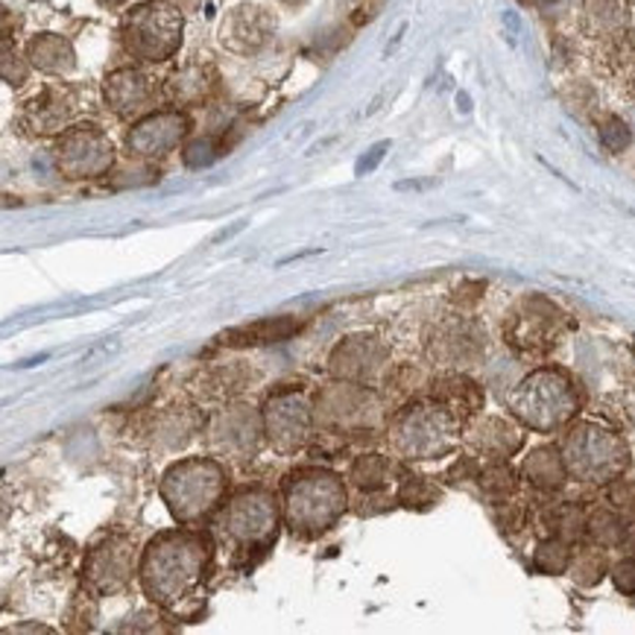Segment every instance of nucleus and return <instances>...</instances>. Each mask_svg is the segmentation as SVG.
<instances>
[{
    "label": "nucleus",
    "mask_w": 635,
    "mask_h": 635,
    "mask_svg": "<svg viewBox=\"0 0 635 635\" xmlns=\"http://www.w3.org/2000/svg\"><path fill=\"white\" fill-rule=\"evenodd\" d=\"M509 404L516 410V416L536 431H554L577 413L580 401L563 373L542 369L518 384Z\"/></svg>",
    "instance_id": "nucleus-1"
},
{
    "label": "nucleus",
    "mask_w": 635,
    "mask_h": 635,
    "mask_svg": "<svg viewBox=\"0 0 635 635\" xmlns=\"http://www.w3.org/2000/svg\"><path fill=\"white\" fill-rule=\"evenodd\" d=\"M626 460H630L626 445L612 431L598 425L574 427L565 439V463L586 481H609L624 469Z\"/></svg>",
    "instance_id": "nucleus-2"
},
{
    "label": "nucleus",
    "mask_w": 635,
    "mask_h": 635,
    "mask_svg": "<svg viewBox=\"0 0 635 635\" xmlns=\"http://www.w3.org/2000/svg\"><path fill=\"white\" fill-rule=\"evenodd\" d=\"M200 563H205V544L185 539L181 560L176 565V544H153V554L146 556V586L150 591L164 595L162 600H179L197 583Z\"/></svg>",
    "instance_id": "nucleus-3"
},
{
    "label": "nucleus",
    "mask_w": 635,
    "mask_h": 635,
    "mask_svg": "<svg viewBox=\"0 0 635 635\" xmlns=\"http://www.w3.org/2000/svg\"><path fill=\"white\" fill-rule=\"evenodd\" d=\"M408 434V454H416V460H434L436 454L451 451L454 443H457V416L451 410L445 408H419V413L404 419V427Z\"/></svg>",
    "instance_id": "nucleus-4"
},
{
    "label": "nucleus",
    "mask_w": 635,
    "mask_h": 635,
    "mask_svg": "<svg viewBox=\"0 0 635 635\" xmlns=\"http://www.w3.org/2000/svg\"><path fill=\"white\" fill-rule=\"evenodd\" d=\"M181 38V19L162 7H144L129 19V47L146 59H164Z\"/></svg>",
    "instance_id": "nucleus-5"
},
{
    "label": "nucleus",
    "mask_w": 635,
    "mask_h": 635,
    "mask_svg": "<svg viewBox=\"0 0 635 635\" xmlns=\"http://www.w3.org/2000/svg\"><path fill=\"white\" fill-rule=\"evenodd\" d=\"M272 525V513L267 507V501L258 495H246V498L235 501V507L228 509V533L240 539V542H255L267 533V527Z\"/></svg>",
    "instance_id": "nucleus-6"
},
{
    "label": "nucleus",
    "mask_w": 635,
    "mask_h": 635,
    "mask_svg": "<svg viewBox=\"0 0 635 635\" xmlns=\"http://www.w3.org/2000/svg\"><path fill=\"white\" fill-rule=\"evenodd\" d=\"M185 127H188L185 118H173V115L150 118L129 136V146L136 144L138 153H164L176 144V138H181Z\"/></svg>",
    "instance_id": "nucleus-7"
},
{
    "label": "nucleus",
    "mask_w": 635,
    "mask_h": 635,
    "mask_svg": "<svg viewBox=\"0 0 635 635\" xmlns=\"http://www.w3.org/2000/svg\"><path fill=\"white\" fill-rule=\"evenodd\" d=\"M111 158V146L97 132H77L68 138L64 146V162L73 167V173H97Z\"/></svg>",
    "instance_id": "nucleus-8"
},
{
    "label": "nucleus",
    "mask_w": 635,
    "mask_h": 635,
    "mask_svg": "<svg viewBox=\"0 0 635 635\" xmlns=\"http://www.w3.org/2000/svg\"><path fill=\"white\" fill-rule=\"evenodd\" d=\"M539 302H530L527 305L525 314H518L513 328H509V343L525 345V349H544V345L551 343L548 340V331H551V317H556L554 310H548V314H539Z\"/></svg>",
    "instance_id": "nucleus-9"
},
{
    "label": "nucleus",
    "mask_w": 635,
    "mask_h": 635,
    "mask_svg": "<svg viewBox=\"0 0 635 635\" xmlns=\"http://www.w3.org/2000/svg\"><path fill=\"white\" fill-rule=\"evenodd\" d=\"M109 97L115 111H120V115L138 111L146 103V80L136 71L118 73V77H111V82H106V101Z\"/></svg>",
    "instance_id": "nucleus-10"
},
{
    "label": "nucleus",
    "mask_w": 635,
    "mask_h": 635,
    "mask_svg": "<svg viewBox=\"0 0 635 635\" xmlns=\"http://www.w3.org/2000/svg\"><path fill=\"white\" fill-rule=\"evenodd\" d=\"M439 401L451 410L454 416H472L481 410L483 396L478 390V384H472L469 378L448 375L445 381H439Z\"/></svg>",
    "instance_id": "nucleus-11"
},
{
    "label": "nucleus",
    "mask_w": 635,
    "mask_h": 635,
    "mask_svg": "<svg viewBox=\"0 0 635 635\" xmlns=\"http://www.w3.org/2000/svg\"><path fill=\"white\" fill-rule=\"evenodd\" d=\"M299 328V322L293 319H267V322H255L249 328H237L228 337H223V343L228 345H258V343H275V340H284L287 334H293Z\"/></svg>",
    "instance_id": "nucleus-12"
},
{
    "label": "nucleus",
    "mask_w": 635,
    "mask_h": 635,
    "mask_svg": "<svg viewBox=\"0 0 635 635\" xmlns=\"http://www.w3.org/2000/svg\"><path fill=\"white\" fill-rule=\"evenodd\" d=\"M525 474L530 478V483H536L539 490H554L560 486L565 478V466L560 460V454L551 451V448H539V451L530 454V460L525 466Z\"/></svg>",
    "instance_id": "nucleus-13"
},
{
    "label": "nucleus",
    "mask_w": 635,
    "mask_h": 635,
    "mask_svg": "<svg viewBox=\"0 0 635 635\" xmlns=\"http://www.w3.org/2000/svg\"><path fill=\"white\" fill-rule=\"evenodd\" d=\"M568 563H572V554H568V548H565L560 539H548V542L539 544V551H536V568L544 574L565 572Z\"/></svg>",
    "instance_id": "nucleus-14"
},
{
    "label": "nucleus",
    "mask_w": 635,
    "mask_h": 635,
    "mask_svg": "<svg viewBox=\"0 0 635 635\" xmlns=\"http://www.w3.org/2000/svg\"><path fill=\"white\" fill-rule=\"evenodd\" d=\"M586 19H589L591 27L612 30L624 21V15H621L618 0H586Z\"/></svg>",
    "instance_id": "nucleus-15"
},
{
    "label": "nucleus",
    "mask_w": 635,
    "mask_h": 635,
    "mask_svg": "<svg viewBox=\"0 0 635 635\" xmlns=\"http://www.w3.org/2000/svg\"><path fill=\"white\" fill-rule=\"evenodd\" d=\"M481 483L486 495H492V498H507L509 492L516 490V474L509 472L507 466H490L481 474Z\"/></svg>",
    "instance_id": "nucleus-16"
},
{
    "label": "nucleus",
    "mask_w": 635,
    "mask_h": 635,
    "mask_svg": "<svg viewBox=\"0 0 635 635\" xmlns=\"http://www.w3.org/2000/svg\"><path fill=\"white\" fill-rule=\"evenodd\" d=\"M589 530L598 544H615L624 539V527H621V521L612 513H598V516L591 518Z\"/></svg>",
    "instance_id": "nucleus-17"
},
{
    "label": "nucleus",
    "mask_w": 635,
    "mask_h": 635,
    "mask_svg": "<svg viewBox=\"0 0 635 635\" xmlns=\"http://www.w3.org/2000/svg\"><path fill=\"white\" fill-rule=\"evenodd\" d=\"M600 138H603V144L612 153H621L630 144V129H626V124L621 118H607L603 120V129H600Z\"/></svg>",
    "instance_id": "nucleus-18"
},
{
    "label": "nucleus",
    "mask_w": 635,
    "mask_h": 635,
    "mask_svg": "<svg viewBox=\"0 0 635 635\" xmlns=\"http://www.w3.org/2000/svg\"><path fill=\"white\" fill-rule=\"evenodd\" d=\"M612 577H615V586L624 591V595H635V556H630V560H624L621 565H615Z\"/></svg>",
    "instance_id": "nucleus-19"
},
{
    "label": "nucleus",
    "mask_w": 635,
    "mask_h": 635,
    "mask_svg": "<svg viewBox=\"0 0 635 635\" xmlns=\"http://www.w3.org/2000/svg\"><path fill=\"white\" fill-rule=\"evenodd\" d=\"M603 574V560H600L598 554H589V556H583L580 560V565H577V580L580 583H595Z\"/></svg>",
    "instance_id": "nucleus-20"
},
{
    "label": "nucleus",
    "mask_w": 635,
    "mask_h": 635,
    "mask_svg": "<svg viewBox=\"0 0 635 635\" xmlns=\"http://www.w3.org/2000/svg\"><path fill=\"white\" fill-rule=\"evenodd\" d=\"M387 146H390V144H378V146H375V150H373V153H369V155H363L361 162H357V176H363V173L375 170V164L381 162L384 153H387Z\"/></svg>",
    "instance_id": "nucleus-21"
},
{
    "label": "nucleus",
    "mask_w": 635,
    "mask_h": 635,
    "mask_svg": "<svg viewBox=\"0 0 635 635\" xmlns=\"http://www.w3.org/2000/svg\"><path fill=\"white\" fill-rule=\"evenodd\" d=\"M621 542H624L626 551H630V554L635 556V525L630 527V530H624V539H621Z\"/></svg>",
    "instance_id": "nucleus-22"
}]
</instances>
